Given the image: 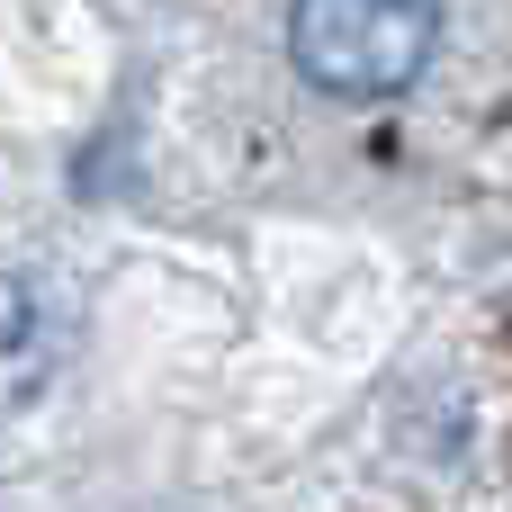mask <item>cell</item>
<instances>
[{
    "label": "cell",
    "mask_w": 512,
    "mask_h": 512,
    "mask_svg": "<svg viewBox=\"0 0 512 512\" xmlns=\"http://www.w3.org/2000/svg\"><path fill=\"white\" fill-rule=\"evenodd\" d=\"M441 45V0H288V54L333 99H396Z\"/></svg>",
    "instance_id": "6da1fadb"
},
{
    "label": "cell",
    "mask_w": 512,
    "mask_h": 512,
    "mask_svg": "<svg viewBox=\"0 0 512 512\" xmlns=\"http://www.w3.org/2000/svg\"><path fill=\"white\" fill-rule=\"evenodd\" d=\"M36 369H45V333H36V288L9 279V396H36Z\"/></svg>",
    "instance_id": "7a4b0ae2"
}]
</instances>
